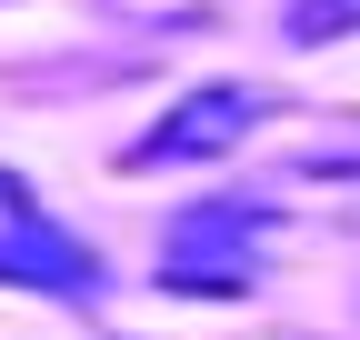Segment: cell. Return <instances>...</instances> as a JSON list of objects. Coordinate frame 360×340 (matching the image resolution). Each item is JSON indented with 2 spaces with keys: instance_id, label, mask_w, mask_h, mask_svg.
<instances>
[{
  "instance_id": "cell-1",
  "label": "cell",
  "mask_w": 360,
  "mask_h": 340,
  "mask_svg": "<svg viewBox=\"0 0 360 340\" xmlns=\"http://www.w3.org/2000/svg\"><path fill=\"white\" fill-rule=\"evenodd\" d=\"M270 240H281V210L270 200H180L160 221V290L250 301L270 280Z\"/></svg>"
},
{
  "instance_id": "cell-2",
  "label": "cell",
  "mask_w": 360,
  "mask_h": 340,
  "mask_svg": "<svg viewBox=\"0 0 360 340\" xmlns=\"http://www.w3.org/2000/svg\"><path fill=\"white\" fill-rule=\"evenodd\" d=\"M101 280H110L101 250H90L20 170H0V290H30V301H101Z\"/></svg>"
},
{
  "instance_id": "cell-3",
  "label": "cell",
  "mask_w": 360,
  "mask_h": 340,
  "mask_svg": "<svg viewBox=\"0 0 360 340\" xmlns=\"http://www.w3.org/2000/svg\"><path fill=\"white\" fill-rule=\"evenodd\" d=\"M270 120V100L250 80H200L191 100H170V120H150L130 140V170H191V160H231L250 131Z\"/></svg>"
},
{
  "instance_id": "cell-4",
  "label": "cell",
  "mask_w": 360,
  "mask_h": 340,
  "mask_svg": "<svg viewBox=\"0 0 360 340\" xmlns=\"http://www.w3.org/2000/svg\"><path fill=\"white\" fill-rule=\"evenodd\" d=\"M350 30H360V0H290L281 11L290 51H330V40H350Z\"/></svg>"
},
{
  "instance_id": "cell-5",
  "label": "cell",
  "mask_w": 360,
  "mask_h": 340,
  "mask_svg": "<svg viewBox=\"0 0 360 340\" xmlns=\"http://www.w3.org/2000/svg\"><path fill=\"white\" fill-rule=\"evenodd\" d=\"M310 170H330V181H360V160H310Z\"/></svg>"
}]
</instances>
